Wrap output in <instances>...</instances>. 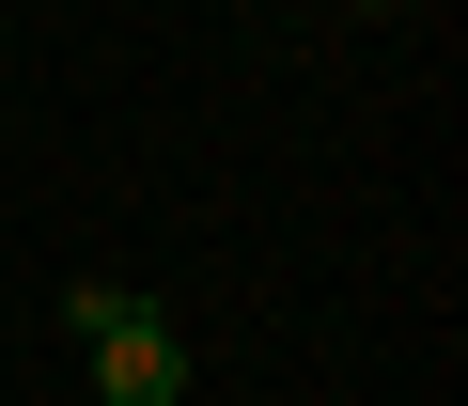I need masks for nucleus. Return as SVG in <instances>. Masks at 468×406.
Returning a JSON list of instances; mask_svg holds the SVG:
<instances>
[{
    "label": "nucleus",
    "instance_id": "1",
    "mask_svg": "<svg viewBox=\"0 0 468 406\" xmlns=\"http://www.w3.org/2000/svg\"><path fill=\"white\" fill-rule=\"evenodd\" d=\"M94 390L110 406H187V328H156V313L94 328Z\"/></svg>",
    "mask_w": 468,
    "mask_h": 406
},
{
    "label": "nucleus",
    "instance_id": "2",
    "mask_svg": "<svg viewBox=\"0 0 468 406\" xmlns=\"http://www.w3.org/2000/svg\"><path fill=\"white\" fill-rule=\"evenodd\" d=\"M359 16H390V0H359Z\"/></svg>",
    "mask_w": 468,
    "mask_h": 406
}]
</instances>
